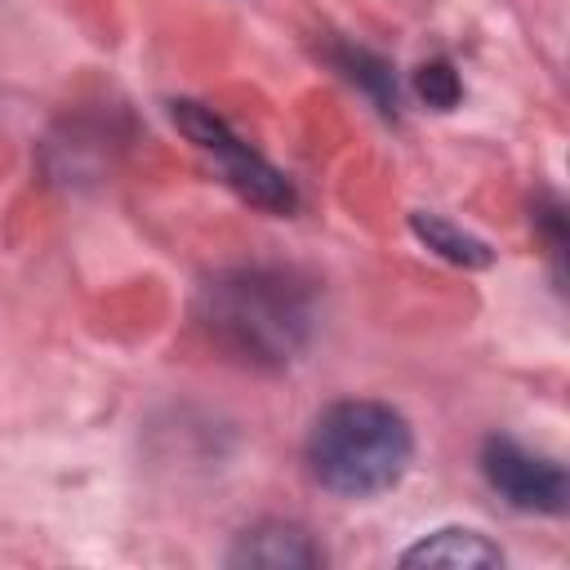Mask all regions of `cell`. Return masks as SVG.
<instances>
[{
	"label": "cell",
	"mask_w": 570,
	"mask_h": 570,
	"mask_svg": "<svg viewBox=\"0 0 570 570\" xmlns=\"http://www.w3.org/2000/svg\"><path fill=\"white\" fill-rule=\"evenodd\" d=\"M196 321L240 365L281 370L289 365L316 325L312 285L281 267H232L200 285Z\"/></svg>",
	"instance_id": "cell-1"
},
{
	"label": "cell",
	"mask_w": 570,
	"mask_h": 570,
	"mask_svg": "<svg viewBox=\"0 0 570 570\" xmlns=\"http://www.w3.org/2000/svg\"><path fill=\"white\" fill-rule=\"evenodd\" d=\"M321 561H325L321 543L294 521H258L227 552V566H240V570L245 566L249 570H312Z\"/></svg>",
	"instance_id": "cell-5"
},
{
	"label": "cell",
	"mask_w": 570,
	"mask_h": 570,
	"mask_svg": "<svg viewBox=\"0 0 570 570\" xmlns=\"http://www.w3.org/2000/svg\"><path fill=\"white\" fill-rule=\"evenodd\" d=\"M174 125L223 169V178H227L249 205H258V209H267V214H294V205H298L294 183H289L267 156H258L223 116H214V111L200 107V102H174Z\"/></svg>",
	"instance_id": "cell-3"
},
{
	"label": "cell",
	"mask_w": 570,
	"mask_h": 570,
	"mask_svg": "<svg viewBox=\"0 0 570 570\" xmlns=\"http://www.w3.org/2000/svg\"><path fill=\"white\" fill-rule=\"evenodd\" d=\"M481 476L485 485L517 512L534 517H561L570 503L566 468L512 436H485L481 445Z\"/></svg>",
	"instance_id": "cell-4"
},
{
	"label": "cell",
	"mask_w": 570,
	"mask_h": 570,
	"mask_svg": "<svg viewBox=\"0 0 570 570\" xmlns=\"http://www.w3.org/2000/svg\"><path fill=\"white\" fill-rule=\"evenodd\" d=\"M401 566H445V570H490L503 566V548L468 525H441L401 552Z\"/></svg>",
	"instance_id": "cell-6"
},
{
	"label": "cell",
	"mask_w": 570,
	"mask_h": 570,
	"mask_svg": "<svg viewBox=\"0 0 570 570\" xmlns=\"http://www.w3.org/2000/svg\"><path fill=\"white\" fill-rule=\"evenodd\" d=\"M334 62L343 67V76L347 80H356L387 116H396V76H392V67L379 58V53H370V49H361V45H338L334 49Z\"/></svg>",
	"instance_id": "cell-8"
},
{
	"label": "cell",
	"mask_w": 570,
	"mask_h": 570,
	"mask_svg": "<svg viewBox=\"0 0 570 570\" xmlns=\"http://www.w3.org/2000/svg\"><path fill=\"white\" fill-rule=\"evenodd\" d=\"M414 94H419L432 111H450V107H459V98H463V80H459V71H454L445 58H432V62H423V67L414 71Z\"/></svg>",
	"instance_id": "cell-9"
},
{
	"label": "cell",
	"mask_w": 570,
	"mask_h": 570,
	"mask_svg": "<svg viewBox=\"0 0 570 570\" xmlns=\"http://www.w3.org/2000/svg\"><path fill=\"white\" fill-rule=\"evenodd\" d=\"M410 227H414V236L428 245V249H436L441 258H450V263H459V267H490V245L485 240H476L472 232H463V227H454L450 218H441V214H410Z\"/></svg>",
	"instance_id": "cell-7"
},
{
	"label": "cell",
	"mask_w": 570,
	"mask_h": 570,
	"mask_svg": "<svg viewBox=\"0 0 570 570\" xmlns=\"http://www.w3.org/2000/svg\"><path fill=\"white\" fill-rule=\"evenodd\" d=\"M414 432L383 401H334L307 432V472L343 499H374L410 472Z\"/></svg>",
	"instance_id": "cell-2"
}]
</instances>
